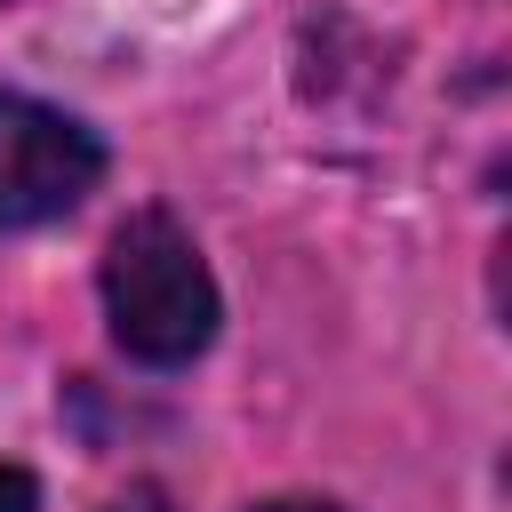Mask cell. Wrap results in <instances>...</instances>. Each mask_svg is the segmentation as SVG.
I'll use <instances>...</instances> for the list:
<instances>
[{
  "instance_id": "6da1fadb",
  "label": "cell",
  "mask_w": 512,
  "mask_h": 512,
  "mask_svg": "<svg viewBox=\"0 0 512 512\" xmlns=\"http://www.w3.org/2000/svg\"><path fill=\"white\" fill-rule=\"evenodd\" d=\"M104 320L128 360L192 368L216 336V280L168 208H136L104 248Z\"/></svg>"
},
{
  "instance_id": "7a4b0ae2",
  "label": "cell",
  "mask_w": 512,
  "mask_h": 512,
  "mask_svg": "<svg viewBox=\"0 0 512 512\" xmlns=\"http://www.w3.org/2000/svg\"><path fill=\"white\" fill-rule=\"evenodd\" d=\"M104 176V144L40 104V96H0V224L24 232V224H56L72 216Z\"/></svg>"
},
{
  "instance_id": "3957f363",
  "label": "cell",
  "mask_w": 512,
  "mask_h": 512,
  "mask_svg": "<svg viewBox=\"0 0 512 512\" xmlns=\"http://www.w3.org/2000/svg\"><path fill=\"white\" fill-rule=\"evenodd\" d=\"M32 504H40L32 472H24V464H0V512H32Z\"/></svg>"
},
{
  "instance_id": "277c9868",
  "label": "cell",
  "mask_w": 512,
  "mask_h": 512,
  "mask_svg": "<svg viewBox=\"0 0 512 512\" xmlns=\"http://www.w3.org/2000/svg\"><path fill=\"white\" fill-rule=\"evenodd\" d=\"M104 512H160V488H136V496H120V504H104Z\"/></svg>"
},
{
  "instance_id": "5b68a950",
  "label": "cell",
  "mask_w": 512,
  "mask_h": 512,
  "mask_svg": "<svg viewBox=\"0 0 512 512\" xmlns=\"http://www.w3.org/2000/svg\"><path fill=\"white\" fill-rule=\"evenodd\" d=\"M256 512H336V504H312V496H280V504H256Z\"/></svg>"
}]
</instances>
